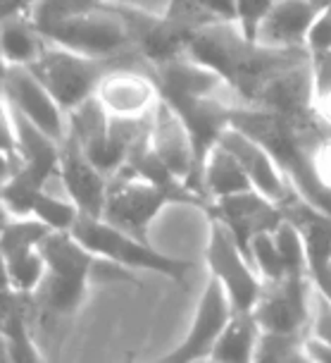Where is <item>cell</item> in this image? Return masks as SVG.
<instances>
[{
    "label": "cell",
    "instance_id": "1",
    "mask_svg": "<svg viewBox=\"0 0 331 363\" xmlns=\"http://www.w3.org/2000/svg\"><path fill=\"white\" fill-rule=\"evenodd\" d=\"M231 127L255 139L274 158L277 167L305 203L331 216V191L322 184L313 160V146L322 134H305L267 110L248 106H238L233 110Z\"/></svg>",
    "mask_w": 331,
    "mask_h": 363
},
{
    "label": "cell",
    "instance_id": "2",
    "mask_svg": "<svg viewBox=\"0 0 331 363\" xmlns=\"http://www.w3.org/2000/svg\"><path fill=\"white\" fill-rule=\"evenodd\" d=\"M41 254L48 272L41 289L31 299L45 315H74L86 299L88 284L98 268V258L72 232H50L41 244Z\"/></svg>",
    "mask_w": 331,
    "mask_h": 363
},
{
    "label": "cell",
    "instance_id": "3",
    "mask_svg": "<svg viewBox=\"0 0 331 363\" xmlns=\"http://www.w3.org/2000/svg\"><path fill=\"white\" fill-rule=\"evenodd\" d=\"M48 41L76 50L95 60H129L141 57L134 45V34L122 8L98 0L91 8L62 19L43 34Z\"/></svg>",
    "mask_w": 331,
    "mask_h": 363
},
{
    "label": "cell",
    "instance_id": "4",
    "mask_svg": "<svg viewBox=\"0 0 331 363\" xmlns=\"http://www.w3.org/2000/svg\"><path fill=\"white\" fill-rule=\"evenodd\" d=\"M72 235L100 261L115 263L129 272H155V275L170 277L174 282H184L191 272L193 263L186 258H174L162 254L151 242L139 239L120 227L105 223L103 218L81 216L74 225Z\"/></svg>",
    "mask_w": 331,
    "mask_h": 363
},
{
    "label": "cell",
    "instance_id": "5",
    "mask_svg": "<svg viewBox=\"0 0 331 363\" xmlns=\"http://www.w3.org/2000/svg\"><path fill=\"white\" fill-rule=\"evenodd\" d=\"M170 206H193L191 201L174 194L155 182L141 177L132 167H120L108 182V199L103 208V220L129 235L146 239L151 235V227L155 225L162 213Z\"/></svg>",
    "mask_w": 331,
    "mask_h": 363
},
{
    "label": "cell",
    "instance_id": "6",
    "mask_svg": "<svg viewBox=\"0 0 331 363\" xmlns=\"http://www.w3.org/2000/svg\"><path fill=\"white\" fill-rule=\"evenodd\" d=\"M117 62L122 60H95V57L81 55L76 50L48 41L41 57L29 69H34V74L48 86L55 101L64 108V113H69L76 106L93 99L100 79Z\"/></svg>",
    "mask_w": 331,
    "mask_h": 363
},
{
    "label": "cell",
    "instance_id": "7",
    "mask_svg": "<svg viewBox=\"0 0 331 363\" xmlns=\"http://www.w3.org/2000/svg\"><path fill=\"white\" fill-rule=\"evenodd\" d=\"M205 265L210 277L222 284L236 313H252L262 296L265 282L257 275L255 265L243 254L231 232L222 223L210 218V232L205 244Z\"/></svg>",
    "mask_w": 331,
    "mask_h": 363
},
{
    "label": "cell",
    "instance_id": "8",
    "mask_svg": "<svg viewBox=\"0 0 331 363\" xmlns=\"http://www.w3.org/2000/svg\"><path fill=\"white\" fill-rule=\"evenodd\" d=\"M95 99L108 110L110 118H148L162 103V94L155 79L153 67L144 57L117 62L110 72L103 77Z\"/></svg>",
    "mask_w": 331,
    "mask_h": 363
},
{
    "label": "cell",
    "instance_id": "9",
    "mask_svg": "<svg viewBox=\"0 0 331 363\" xmlns=\"http://www.w3.org/2000/svg\"><path fill=\"white\" fill-rule=\"evenodd\" d=\"M315 287L310 277H284L265 284L252 318L262 333L279 337H301L305 340L313 320Z\"/></svg>",
    "mask_w": 331,
    "mask_h": 363
},
{
    "label": "cell",
    "instance_id": "10",
    "mask_svg": "<svg viewBox=\"0 0 331 363\" xmlns=\"http://www.w3.org/2000/svg\"><path fill=\"white\" fill-rule=\"evenodd\" d=\"M233 303L226 296L215 277H207L200 299L193 313V320L188 325L184 340L177 347L170 349L167 354H162L155 363H203L210 361L212 352H215L219 337L229 325L233 318Z\"/></svg>",
    "mask_w": 331,
    "mask_h": 363
},
{
    "label": "cell",
    "instance_id": "11",
    "mask_svg": "<svg viewBox=\"0 0 331 363\" xmlns=\"http://www.w3.org/2000/svg\"><path fill=\"white\" fill-rule=\"evenodd\" d=\"M0 91L12 110L34 122L41 132L53 136L60 144L67 139V113L55 101L48 86L34 74V69L5 67L3 77H0Z\"/></svg>",
    "mask_w": 331,
    "mask_h": 363
},
{
    "label": "cell",
    "instance_id": "12",
    "mask_svg": "<svg viewBox=\"0 0 331 363\" xmlns=\"http://www.w3.org/2000/svg\"><path fill=\"white\" fill-rule=\"evenodd\" d=\"M207 216L222 223L231 232V237L236 239V244L241 246L248 258L252 239L265 235V232H274L286 218L281 206H277L274 201H269L255 189L212 201Z\"/></svg>",
    "mask_w": 331,
    "mask_h": 363
},
{
    "label": "cell",
    "instance_id": "13",
    "mask_svg": "<svg viewBox=\"0 0 331 363\" xmlns=\"http://www.w3.org/2000/svg\"><path fill=\"white\" fill-rule=\"evenodd\" d=\"M151 148L160 158V163L170 170L179 182H184L188 189L203 196L198 182V163H196V148H193V139L188 134L186 125L174 113L172 106L165 101L155 108L153 125H151ZM205 199V196H203ZM210 203V201H207Z\"/></svg>",
    "mask_w": 331,
    "mask_h": 363
},
{
    "label": "cell",
    "instance_id": "14",
    "mask_svg": "<svg viewBox=\"0 0 331 363\" xmlns=\"http://www.w3.org/2000/svg\"><path fill=\"white\" fill-rule=\"evenodd\" d=\"M284 216L298 227L308 258V277L317 294L331 301V216L305 203L301 196L284 206Z\"/></svg>",
    "mask_w": 331,
    "mask_h": 363
},
{
    "label": "cell",
    "instance_id": "15",
    "mask_svg": "<svg viewBox=\"0 0 331 363\" xmlns=\"http://www.w3.org/2000/svg\"><path fill=\"white\" fill-rule=\"evenodd\" d=\"M57 174L67 191V196L74 201L81 216L86 218H103L108 199V182L110 177L100 170L86 151L76 144L74 139H64L60 144V165Z\"/></svg>",
    "mask_w": 331,
    "mask_h": 363
},
{
    "label": "cell",
    "instance_id": "16",
    "mask_svg": "<svg viewBox=\"0 0 331 363\" xmlns=\"http://www.w3.org/2000/svg\"><path fill=\"white\" fill-rule=\"evenodd\" d=\"M219 144L226 151H231L238 158V163L243 165L245 174H248L252 189L260 191L262 196L274 201L277 206H286L291 199H296L298 194L294 186L289 184V179L284 177L281 170L277 167L274 158L257 144L255 139H250L248 134H243L241 129L229 127L226 132L219 136Z\"/></svg>",
    "mask_w": 331,
    "mask_h": 363
},
{
    "label": "cell",
    "instance_id": "17",
    "mask_svg": "<svg viewBox=\"0 0 331 363\" xmlns=\"http://www.w3.org/2000/svg\"><path fill=\"white\" fill-rule=\"evenodd\" d=\"M155 79H158L162 101L177 103L184 99H203V96H215L229 91L222 77L207 65L198 62L188 53H181L172 60L153 67Z\"/></svg>",
    "mask_w": 331,
    "mask_h": 363
},
{
    "label": "cell",
    "instance_id": "18",
    "mask_svg": "<svg viewBox=\"0 0 331 363\" xmlns=\"http://www.w3.org/2000/svg\"><path fill=\"white\" fill-rule=\"evenodd\" d=\"M317 15L320 10L313 0H274L265 22L260 24L255 43L277 50L305 48V38Z\"/></svg>",
    "mask_w": 331,
    "mask_h": 363
},
{
    "label": "cell",
    "instance_id": "19",
    "mask_svg": "<svg viewBox=\"0 0 331 363\" xmlns=\"http://www.w3.org/2000/svg\"><path fill=\"white\" fill-rule=\"evenodd\" d=\"M45 43L48 38L36 27L27 8L0 17V53L8 67H31L41 57Z\"/></svg>",
    "mask_w": 331,
    "mask_h": 363
},
{
    "label": "cell",
    "instance_id": "20",
    "mask_svg": "<svg viewBox=\"0 0 331 363\" xmlns=\"http://www.w3.org/2000/svg\"><path fill=\"white\" fill-rule=\"evenodd\" d=\"M250 189L252 184L248 174H245L243 165L238 163V158L231 151H226L222 144H217L207 153L203 170H200V191L210 203Z\"/></svg>",
    "mask_w": 331,
    "mask_h": 363
},
{
    "label": "cell",
    "instance_id": "21",
    "mask_svg": "<svg viewBox=\"0 0 331 363\" xmlns=\"http://www.w3.org/2000/svg\"><path fill=\"white\" fill-rule=\"evenodd\" d=\"M34 303L31 296H19L12 306L0 315V335L5 342L10 363H43L41 352L36 347L34 333H31L29 306Z\"/></svg>",
    "mask_w": 331,
    "mask_h": 363
},
{
    "label": "cell",
    "instance_id": "22",
    "mask_svg": "<svg viewBox=\"0 0 331 363\" xmlns=\"http://www.w3.org/2000/svg\"><path fill=\"white\" fill-rule=\"evenodd\" d=\"M262 330L252 313H233L229 325L219 337L210 361L215 363H252L257 356Z\"/></svg>",
    "mask_w": 331,
    "mask_h": 363
},
{
    "label": "cell",
    "instance_id": "23",
    "mask_svg": "<svg viewBox=\"0 0 331 363\" xmlns=\"http://www.w3.org/2000/svg\"><path fill=\"white\" fill-rule=\"evenodd\" d=\"M5 261H8L10 280L17 294L34 296L36 291L41 289L45 272H48V265H45V258L41 254V246L31 251H22V254H15V256H5Z\"/></svg>",
    "mask_w": 331,
    "mask_h": 363
},
{
    "label": "cell",
    "instance_id": "24",
    "mask_svg": "<svg viewBox=\"0 0 331 363\" xmlns=\"http://www.w3.org/2000/svg\"><path fill=\"white\" fill-rule=\"evenodd\" d=\"M48 235L50 230L34 216H15L10 220V225L5 227L3 237H0V254L15 256L22 254V251L38 249Z\"/></svg>",
    "mask_w": 331,
    "mask_h": 363
},
{
    "label": "cell",
    "instance_id": "25",
    "mask_svg": "<svg viewBox=\"0 0 331 363\" xmlns=\"http://www.w3.org/2000/svg\"><path fill=\"white\" fill-rule=\"evenodd\" d=\"M250 263L255 265L257 275L262 277L265 284L279 282L286 277V268H284L281 254H279V246L274 242V232H265V235L252 239Z\"/></svg>",
    "mask_w": 331,
    "mask_h": 363
},
{
    "label": "cell",
    "instance_id": "26",
    "mask_svg": "<svg viewBox=\"0 0 331 363\" xmlns=\"http://www.w3.org/2000/svg\"><path fill=\"white\" fill-rule=\"evenodd\" d=\"M274 0H236V24L248 41H255L260 24L265 22Z\"/></svg>",
    "mask_w": 331,
    "mask_h": 363
},
{
    "label": "cell",
    "instance_id": "27",
    "mask_svg": "<svg viewBox=\"0 0 331 363\" xmlns=\"http://www.w3.org/2000/svg\"><path fill=\"white\" fill-rule=\"evenodd\" d=\"M301 337H279L262 333V342H260L257 356L252 363H286L291 352L301 345Z\"/></svg>",
    "mask_w": 331,
    "mask_h": 363
},
{
    "label": "cell",
    "instance_id": "28",
    "mask_svg": "<svg viewBox=\"0 0 331 363\" xmlns=\"http://www.w3.org/2000/svg\"><path fill=\"white\" fill-rule=\"evenodd\" d=\"M305 48H308L310 55L331 53V12L322 10L315 17L313 27L308 31V38H305Z\"/></svg>",
    "mask_w": 331,
    "mask_h": 363
},
{
    "label": "cell",
    "instance_id": "29",
    "mask_svg": "<svg viewBox=\"0 0 331 363\" xmlns=\"http://www.w3.org/2000/svg\"><path fill=\"white\" fill-rule=\"evenodd\" d=\"M308 337L324 342L331 347V301L324 299L322 294L315 291V301H313V320H310V333Z\"/></svg>",
    "mask_w": 331,
    "mask_h": 363
},
{
    "label": "cell",
    "instance_id": "30",
    "mask_svg": "<svg viewBox=\"0 0 331 363\" xmlns=\"http://www.w3.org/2000/svg\"><path fill=\"white\" fill-rule=\"evenodd\" d=\"M0 148L12 153H19L17 146V129H15V115H12V108L8 99L0 91Z\"/></svg>",
    "mask_w": 331,
    "mask_h": 363
},
{
    "label": "cell",
    "instance_id": "31",
    "mask_svg": "<svg viewBox=\"0 0 331 363\" xmlns=\"http://www.w3.org/2000/svg\"><path fill=\"white\" fill-rule=\"evenodd\" d=\"M315 170L320 174L322 184L331 191V134H322L313 146Z\"/></svg>",
    "mask_w": 331,
    "mask_h": 363
},
{
    "label": "cell",
    "instance_id": "32",
    "mask_svg": "<svg viewBox=\"0 0 331 363\" xmlns=\"http://www.w3.org/2000/svg\"><path fill=\"white\" fill-rule=\"evenodd\" d=\"M103 3L115 5V8L122 10H136V12H146V15L165 17L172 0H103Z\"/></svg>",
    "mask_w": 331,
    "mask_h": 363
},
{
    "label": "cell",
    "instance_id": "33",
    "mask_svg": "<svg viewBox=\"0 0 331 363\" xmlns=\"http://www.w3.org/2000/svg\"><path fill=\"white\" fill-rule=\"evenodd\" d=\"M215 22H236V0H200Z\"/></svg>",
    "mask_w": 331,
    "mask_h": 363
},
{
    "label": "cell",
    "instance_id": "34",
    "mask_svg": "<svg viewBox=\"0 0 331 363\" xmlns=\"http://www.w3.org/2000/svg\"><path fill=\"white\" fill-rule=\"evenodd\" d=\"M19 170H22V155L0 148V189H3L8 182H12V177H15Z\"/></svg>",
    "mask_w": 331,
    "mask_h": 363
},
{
    "label": "cell",
    "instance_id": "35",
    "mask_svg": "<svg viewBox=\"0 0 331 363\" xmlns=\"http://www.w3.org/2000/svg\"><path fill=\"white\" fill-rule=\"evenodd\" d=\"M303 347H305V352H308V356L315 363H331V347L329 345L315 340V337H305Z\"/></svg>",
    "mask_w": 331,
    "mask_h": 363
},
{
    "label": "cell",
    "instance_id": "36",
    "mask_svg": "<svg viewBox=\"0 0 331 363\" xmlns=\"http://www.w3.org/2000/svg\"><path fill=\"white\" fill-rule=\"evenodd\" d=\"M22 8H27V3H24V0H0V17L10 15V12H17Z\"/></svg>",
    "mask_w": 331,
    "mask_h": 363
},
{
    "label": "cell",
    "instance_id": "37",
    "mask_svg": "<svg viewBox=\"0 0 331 363\" xmlns=\"http://www.w3.org/2000/svg\"><path fill=\"white\" fill-rule=\"evenodd\" d=\"M15 218V213H12L8 206H5V201L0 199V237H3V232H5V227L10 225V220Z\"/></svg>",
    "mask_w": 331,
    "mask_h": 363
},
{
    "label": "cell",
    "instance_id": "38",
    "mask_svg": "<svg viewBox=\"0 0 331 363\" xmlns=\"http://www.w3.org/2000/svg\"><path fill=\"white\" fill-rule=\"evenodd\" d=\"M313 3L317 5V10H327V12H331V0H313Z\"/></svg>",
    "mask_w": 331,
    "mask_h": 363
},
{
    "label": "cell",
    "instance_id": "39",
    "mask_svg": "<svg viewBox=\"0 0 331 363\" xmlns=\"http://www.w3.org/2000/svg\"><path fill=\"white\" fill-rule=\"evenodd\" d=\"M5 67H8V65H5V60H3V53H0V77H3Z\"/></svg>",
    "mask_w": 331,
    "mask_h": 363
},
{
    "label": "cell",
    "instance_id": "40",
    "mask_svg": "<svg viewBox=\"0 0 331 363\" xmlns=\"http://www.w3.org/2000/svg\"><path fill=\"white\" fill-rule=\"evenodd\" d=\"M24 3H27V5H29V3H34V0H24Z\"/></svg>",
    "mask_w": 331,
    "mask_h": 363
},
{
    "label": "cell",
    "instance_id": "41",
    "mask_svg": "<svg viewBox=\"0 0 331 363\" xmlns=\"http://www.w3.org/2000/svg\"><path fill=\"white\" fill-rule=\"evenodd\" d=\"M203 363H215V361H203Z\"/></svg>",
    "mask_w": 331,
    "mask_h": 363
}]
</instances>
